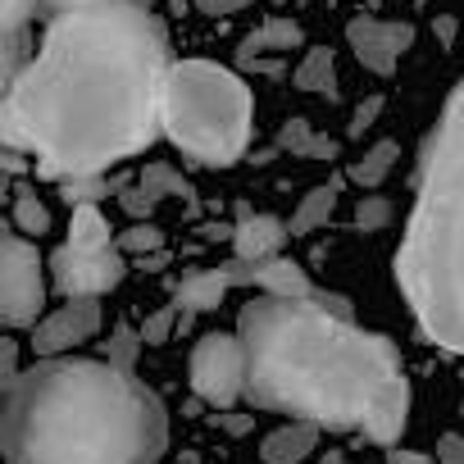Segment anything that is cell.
I'll return each mask as SVG.
<instances>
[{"mask_svg":"<svg viewBox=\"0 0 464 464\" xmlns=\"http://www.w3.org/2000/svg\"><path fill=\"white\" fill-rule=\"evenodd\" d=\"M164 69L160 19L137 0H101L55 10L5 101L42 173L96 178L155 141Z\"/></svg>","mask_w":464,"mask_h":464,"instance_id":"1","label":"cell"},{"mask_svg":"<svg viewBox=\"0 0 464 464\" xmlns=\"http://www.w3.org/2000/svg\"><path fill=\"white\" fill-rule=\"evenodd\" d=\"M246 346V396L256 410L310 419L319 428H360L369 410L405 378L387 337L355 328L314 296H256L237 314Z\"/></svg>","mask_w":464,"mask_h":464,"instance_id":"2","label":"cell"},{"mask_svg":"<svg viewBox=\"0 0 464 464\" xmlns=\"http://www.w3.org/2000/svg\"><path fill=\"white\" fill-rule=\"evenodd\" d=\"M169 441L160 396L114 360H42L5 387V464H160Z\"/></svg>","mask_w":464,"mask_h":464,"instance_id":"3","label":"cell"},{"mask_svg":"<svg viewBox=\"0 0 464 464\" xmlns=\"http://www.w3.org/2000/svg\"><path fill=\"white\" fill-rule=\"evenodd\" d=\"M396 287L419 333L464 355V82L446 96L423 141L414 205L396 251Z\"/></svg>","mask_w":464,"mask_h":464,"instance_id":"4","label":"cell"},{"mask_svg":"<svg viewBox=\"0 0 464 464\" xmlns=\"http://www.w3.org/2000/svg\"><path fill=\"white\" fill-rule=\"evenodd\" d=\"M251 128H256V101L251 87L232 69L214 60H178L164 69L160 132L182 155L209 169L237 164L251 146Z\"/></svg>","mask_w":464,"mask_h":464,"instance_id":"5","label":"cell"},{"mask_svg":"<svg viewBox=\"0 0 464 464\" xmlns=\"http://www.w3.org/2000/svg\"><path fill=\"white\" fill-rule=\"evenodd\" d=\"M46 314V265L33 237H0V328H33Z\"/></svg>","mask_w":464,"mask_h":464,"instance_id":"6","label":"cell"},{"mask_svg":"<svg viewBox=\"0 0 464 464\" xmlns=\"http://www.w3.org/2000/svg\"><path fill=\"white\" fill-rule=\"evenodd\" d=\"M187 382L205 405L232 410L246 396V346H242V337L237 333H205L191 346Z\"/></svg>","mask_w":464,"mask_h":464,"instance_id":"7","label":"cell"},{"mask_svg":"<svg viewBox=\"0 0 464 464\" xmlns=\"http://www.w3.org/2000/svg\"><path fill=\"white\" fill-rule=\"evenodd\" d=\"M51 278L64 296H105L114 292L123 278H128V256L119 246H105V251H73V246H60L55 260H51Z\"/></svg>","mask_w":464,"mask_h":464,"instance_id":"8","label":"cell"},{"mask_svg":"<svg viewBox=\"0 0 464 464\" xmlns=\"http://www.w3.org/2000/svg\"><path fill=\"white\" fill-rule=\"evenodd\" d=\"M96 333H101V301L96 296H64L60 310H51L33 324V351H37V360L69 355L73 346H82Z\"/></svg>","mask_w":464,"mask_h":464,"instance_id":"9","label":"cell"},{"mask_svg":"<svg viewBox=\"0 0 464 464\" xmlns=\"http://www.w3.org/2000/svg\"><path fill=\"white\" fill-rule=\"evenodd\" d=\"M346 42H351L355 60H360L369 73L392 78L396 64H401V55L414 46V28H410V24H387V19L360 14V19L346 24Z\"/></svg>","mask_w":464,"mask_h":464,"instance_id":"10","label":"cell"},{"mask_svg":"<svg viewBox=\"0 0 464 464\" xmlns=\"http://www.w3.org/2000/svg\"><path fill=\"white\" fill-rule=\"evenodd\" d=\"M287 237H292V232H287L283 218H274V214H246L237 227H232V256L256 265V260L278 256Z\"/></svg>","mask_w":464,"mask_h":464,"instance_id":"11","label":"cell"},{"mask_svg":"<svg viewBox=\"0 0 464 464\" xmlns=\"http://www.w3.org/2000/svg\"><path fill=\"white\" fill-rule=\"evenodd\" d=\"M251 283H256L265 296H287V301L314 296L310 274H305L292 256H269V260H256V265H251Z\"/></svg>","mask_w":464,"mask_h":464,"instance_id":"12","label":"cell"},{"mask_svg":"<svg viewBox=\"0 0 464 464\" xmlns=\"http://www.w3.org/2000/svg\"><path fill=\"white\" fill-rule=\"evenodd\" d=\"M314 446H319V423L292 419V423L274 428V432L260 441V459H265V464H301V459L314 455Z\"/></svg>","mask_w":464,"mask_h":464,"instance_id":"13","label":"cell"},{"mask_svg":"<svg viewBox=\"0 0 464 464\" xmlns=\"http://www.w3.org/2000/svg\"><path fill=\"white\" fill-rule=\"evenodd\" d=\"M405 419H410V382L401 378V382H396V387L369 410V419H364L360 428H364L369 441H378V446H396L401 432H405Z\"/></svg>","mask_w":464,"mask_h":464,"instance_id":"14","label":"cell"},{"mask_svg":"<svg viewBox=\"0 0 464 464\" xmlns=\"http://www.w3.org/2000/svg\"><path fill=\"white\" fill-rule=\"evenodd\" d=\"M223 296H227V274L223 269H196L178 283L173 305L187 310V314H209V310L223 305Z\"/></svg>","mask_w":464,"mask_h":464,"instance_id":"15","label":"cell"},{"mask_svg":"<svg viewBox=\"0 0 464 464\" xmlns=\"http://www.w3.org/2000/svg\"><path fill=\"white\" fill-rule=\"evenodd\" d=\"M337 196H342V182H324V187L305 191V196H301V205L292 209V223H287V232H292V237H310V232H319V227L333 218V209H337Z\"/></svg>","mask_w":464,"mask_h":464,"instance_id":"16","label":"cell"},{"mask_svg":"<svg viewBox=\"0 0 464 464\" xmlns=\"http://www.w3.org/2000/svg\"><path fill=\"white\" fill-rule=\"evenodd\" d=\"M396 160H401V141H392V137H382V141H373L355 164H351V182L355 187H364V191H378L387 178H392V169H396Z\"/></svg>","mask_w":464,"mask_h":464,"instance_id":"17","label":"cell"},{"mask_svg":"<svg viewBox=\"0 0 464 464\" xmlns=\"http://www.w3.org/2000/svg\"><path fill=\"white\" fill-rule=\"evenodd\" d=\"M64 246H73V251H105V246H114L110 218H105L92 200L73 205V214H69V242H64Z\"/></svg>","mask_w":464,"mask_h":464,"instance_id":"18","label":"cell"},{"mask_svg":"<svg viewBox=\"0 0 464 464\" xmlns=\"http://www.w3.org/2000/svg\"><path fill=\"white\" fill-rule=\"evenodd\" d=\"M14 223H19V232H24V237H46V232H51V205L33 191V187H19L14 191Z\"/></svg>","mask_w":464,"mask_h":464,"instance_id":"19","label":"cell"},{"mask_svg":"<svg viewBox=\"0 0 464 464\" xmlns=\"http://www.w3.org/2000/svg\"><path fill=\"white\" fill-rule=\"evenodd\" d=\"M292 82H296L301 92H333V51H328V46H314V51L305 55V64L292 73Z\"/></svg>","mask_w":464,"mask_h":464,"instance_id":"20","label":"cell"},{"mask_svg":"<svg viewBox=\"0 0 464 464\" xmlns=\"http://www.w3.org/2000/svg\"><path fill=\"white\" fill-rule=\"evenodd\" d=\"M114 246H119L123 256H150V251H164V232H160L155 223H137V227L123 232Z\"/></svg>","mask_w":464,"mask_h":464,"instance_id":"21","label":"cell"},{"mask_svg":"<svg viewBox=\"0 0 464 464\" xmlns=\"http://www.w3.org/2000/svg\"><path fill=\"white\" fill-rule=\"evenodd\" d=\"M301 42V28L296 24H269L260 37H251L246 46H242V60H251L256 51H265V46H296Z\"/></svg>","mask_w":464,"mask_h":464,"instance_id":"22","label":"cell"},{"mask_svg":"<svg viewBox=\"0 0 464 464\" xmlns=\"http://www.w3.org/2000/svg\"><path fill=\"white\" fill-rule=\"evenodd\" d=\"M392 223V200L387 196H364L360 205H355V227L360 232H378V227H387Z\"/></svg>","mask_w":464,"mask_h":464,"instance_id":"23","label":"cell"},{"mask_svg":"<svg viewBox=\"0 0 464 464\" xmlns=\"http://www.w3.org/2000/svg\"><path fill=\"white\" fill-rule=\"evenodd\" d=\"M173 319H178V305L155 310V314L141 324V342H146V346H164V342L173 337Z\"/></svg>","mask_w":464,"mask_h":464,"instance_id":"24","label":"cell"},{"mask_svg":"<svg viewBox=\"0 0 464 464\" xmlns=\"http://www.w3.org/2000/svg\"><path fill=\"white\" fill-rule=\"evenodd\" d=\"M37 10V0H0V33H19Z\"/></svg>","mask_w":464,"mask_h":464,"instance_id":"25","label":"cell"},{"mask_svg":"<svg viewBox=\"0 0 464 464\" xmlns=\"http://www.w3.org/2000/svg\"><path fill=\"white\" fill-rule=\"evenodd\" d=\"M14 73H19V46H14V33H0V96L10 92Z\"/></svg>","mask_w":464,"mask_h":464,"instance_id":"26","label":"cell"},{"mask_svg":"<svg viewBox=\"0 0 464 464\" xmlns=\"http://www.w3.org/2000/svg\"><path fill=\"white\" fill-rule=\"evenodd\" d=\"M19 378V342L10 333H0V392Z\"/></svg>","mask_w":464,"mask_h":464,"instance_id":"27","label":"cell"},{"mask_svg":"<svg viewBox=\"0 0 464 464\" xmlns=\"http://www.w3.org/2000/svg\"><path fill=\"white\" fill-rule=\"evenodd\" d=\"M432 459H437V464H464V437H459V432H441Z\"/></svg>","mask_w":464,"mask_h":464,"instance_id":"28","label":"cell"},{"mask_svg":"<svg viewBox=\"0 0 464 464\" xmlns=\"http://www.w3.org/2000/svg\"><path fill=\"white\" fill-rule=\"evenodd\" d=\"M214 428H223L227 437H246V432L256 428V419H251V414H232V410H218V414H214Z\"/></svg>","mask_w":464,"mask_h":464,"instance_id":"29","label":"cell"},{"mask_svg":"<svg viewBox=\"0 0 464 464\" xmlns=\"http://www.w3.org/2000/svg\"><path fill=\"white\" fill-rule=\"evenodd\" d=\"M378 114H382V96H364V101H360V110H355V119H351V137H360Z\"/></svg>","mask_w":464,"mask_h":464,"instance_id":"30","label":"cell"},{"mask_svg":"<svg viewBox=\"0 0 464 464\" xmlns=\"http://www.w3.org/2000/svg\"><path fill=\"white\" fill-rule=\"evenodd\" d=\"M28 164H33V155L0 146V173H5V178H24V173H28Z\"/></svg>","mask_w":464,"mask_h":464,"instance_id":"31","label":"cell"},{"mask_svg":"<svg viewBox=\"0 0 464 464\" xmlns=\"http://www.w3.org/2000/svg\"><path fill=\"white\" fill-rule=\"evenodd\" d=\"M387 464H437L428 450H410V446H387Z\"/></svg>","mask_w":464,"mask_h":464,"instance_id":"32","label":"cell"},{"mask_svg":"<svg viewBox=\"0 0 464 464\" xmlns=\"http://www.w3.org/2000/svg\"><path fill=\"white\" fill-rule=\"evenodd\" d=\"M51 10H73V5H101V0H46Z\"/></svg>","mask_w":464,"mask_h":464,"instance_id":"33","label":"cell"},{"mask_svg":"<svg viewBox=\"0 0 464 464\" xmlns=\"http://www.w3.org/2000/svg\"><path fill=\"white\" fill-rule=\"evenodd\" d=\"M324 464H342V450H333V455H324Z\"/></svg>","mask_w":464,"mask_h":464,"instance_id":"34","label":"cell"}]
</instances>
